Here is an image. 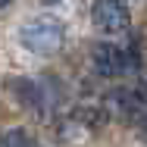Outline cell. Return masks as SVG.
Masks as SVG:
<instances>
[{"instance_id":"1","label":"cell","mask_w":147,"mask_h":147,"mask_svg":"<svg viewBox=\"0 0 147 147\" xmlns=\"http://www.w3.org/2000/svg\"><path fill=\"white\" fill-rule=\"evenodd\" d=\"M63 22L53 19V16H34L28 19L22 28H19V44L34 53V57H53L59 47H63Z\"/></svg>"},{"instance_id":"2","label":"cell","mask_w":147,"mask_h":147,"mask_svg":"<svg viewBox=\"0 0 147 147\" xmlns=\"http://www.w3.org/2000/svg\"><path fill=\"white\" fill-rule=\"evenodd\" d=\"M91 66L100 78H122L128 72H135L141 66V53H138V44L131 47H119L113 41H103V44H94L91 50Z\"/></svg>"},{"instance_id":"3","label":"cell","mask_w":147,"mask_h":147,"mask_svg":"<svg viewBox=\"0 0 147 147\" xmlns=\"http://www.w3.org/2000/svg\"><path fill=\"white\" fill-rule=\"evenodd\" d=\"M91 16L103 34H125L131 25V13H128L125 0H94Z\"/></svg>"},{"instance_id":"4","label":"cell","mask_w":147,"mask_h":147,"mask_svg":"<svg viewBox=\"0 0 147 147\" xmlns=\"http://www.w3.org/2000/svg\"><path fill=\"white\" fill-rule=\"evenodd\" d=\"M9 91H13V97L31 110L34 116H47V110H50V94L44 91L41 82H34V78H9Z\"/></svg>"},{"instance_id":"5","label":"cell","mask_w":147,"mask_h":147,"mask_svg":"<svg viewBox=\"0 0 147 147\" xmlns=\"http://www.w3.org/2000/svg\"><path fill=\"white\" fill-rule=\"evenodd\" d=\"M0 147H41V141L25 128H3L0 131Z\"/></svg>"},{"instance_id":"6","label":"cell","mask_w":147,"mask_h":147,"mask_svg":"<svg viewBox=\"0 0 147 147\" xmlns=\"http://www.w3.org/2000/svg\"><path fill=\"white\" fill-rule=\"evenodd\" d=\"M59 0H41V6H57Z\"/></svg>"},{"instance_id":"7","label":"cell","mask_w":147,"mask_h":147,"mask_svg":"<svg viewBox=\"0 0 147 147\" xmlns=\"http://www.w3.org/2000/svg\"><path fill=\"white\" fill-rule=\"evenodd\" d=\"M6 3H9V0H0V9H3V6H6Z\"/></svg>"}]
</instances>
